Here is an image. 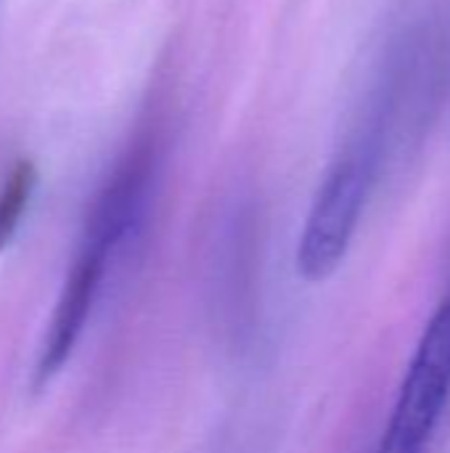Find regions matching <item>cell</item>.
I'll return each instance as SVG.
<instances>
[{"label":"cell","instance_id":"1","mask_svg":"<svg viewBox=\"0 0 450 453\" xmlns=\"http://www.w3.org/2000/svg\"><path fill=\"white\" fill-rule=\"evenodd\" d=\"M154 183L156 146L154 141L143 138L125 151L90 204L77 252L40 345L34 385L53 380L72 358L117 255L135 239L146 220Z\"/></svg>","mask_w":450,"mask_h":453},{"label":"cell","instance_id":"2","mask_svg":"<svg viewBox=\"0 0 450 453\" xmlns=\"http://www.w3.org/2000/svg\"><path fill=\"white\" fill-rule=\"evenodd\" d=\"M395 127L385 109L366 104L361 122L332 157L297 239L294 263L305 281L329 279L347 257Z\"/></svg>","mask_w":450,"mask_h":453},{"label":"cell","instance_id":"4","mask_svg":"<svg viewBox=\"0 0 450 453\" xmlns=\"http://www.w3.org/2000/svg\"><path fill=\"white\" fill-rule=\"evenodd\" d=\"M34 183H37V173H34L32 162L21 159L11 167V173L0 188V247H5L13 239V234L29 207Z\"/></svg>","mask_w":450,"mask_h":453},{"label":"cell","instance_id":"3","mask_svg":"<svg viewBox=\"0 0 450 453\" xmlns=\"http://www.w3.org/2000/svg\"><path fill=\"white\" fill-rule=\"evenodd\" d=\"M450 401V289L424 324L374 453H427Z\"/></svg>","mask_w":450,"mask_h":453}]
</instances>
